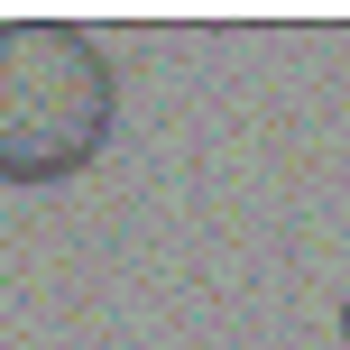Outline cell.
<instances>
[{"instance_id":"1","label":"cell","mask_w":350,"mask_h":350,"mask_svg":"<svg viewBox=\"0 0 350 350\" xmlns=\"http://www.w3.org/2000/svg\"><path fill=\"white\" fill-rule=\"evenodd\" d=\"M120 74L83 28L18 18L0 28V185H65L102 157Z\"/></svg>"},{"instance_id":"2","label":"cell","mask_w":350,"mask_h":350,"mask_svg":"<svg viewBox=\"0 0 350 350\" xmlns=\"http://www.w3.org/2000/svg\"><path fill=\"white\" fill-rule=\"evenodd\" d=\"M341 341H350V304H341Z\"/></svg>"}]
</instances>
